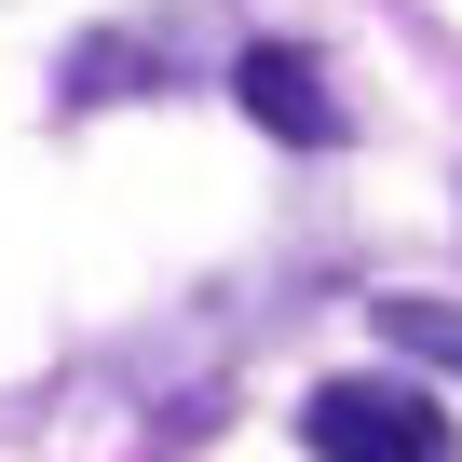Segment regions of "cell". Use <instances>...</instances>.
I'll return each mask as SVG.
<instances>
[{
	"mask_svg": "<svg viewBox=\"0 0 462 462\" xmlns=\"http://www.w3.org/2000/svg\"><path fill=\"white\" fill-rule=\"evenodd\" d=\"M123 82H163V55H150V42H96V55L69 69V109H82V96H123Z\"/></svg>",
	"mask_w": 462,
	"mask_h": 462,
	"instance_id": "4",
	"label": "cell"
},
{
	"mask_svg": "<svg viewBox=\"0 0 462 462\" xmlns=\"http://www.w3.org/2000/svg\"><path fill=\"white\" fill-rule=\"evenodd\" d=\"M231 96H245V123L286 136V150H340V136H354V123H340V82H327L313 42H245V55H231Z\"/></svg>",
	"mask_w": 462,
	"mask_h": 462,
	"instance_id": "2",
	"label": "cell"
},
{
	"mask_svg": "<svg viewBox=\"0 0 462 462\" xmlns=\"http://www.w3.org/2000/svg\"><path fill=\"white\" fill-rule=\"evenodd\" d=\"M367 327H381L394 354H421V367L462 381V300H408V286H394V300H367Z\"/></svg>",
	"mask_w": 462,
	"mask_h": 462,
	"instance_id": "3",
	"label": "cell"
},
{
	"mask_svg": "<svg viewBox=\"0 0 462 462\" xmlns=\"http://www.w3.org/2000/svg\"><path fill=\"white\" fill-rule=\"evenodd\" d=\"M300 448L313 462H448V408L394 367H340L300 394Z\"/></svg>",
	"mask_w": 462,
	"mask_h": 462,
	"instance_id": "1",
	"label": "cell"
}]
</instances>
